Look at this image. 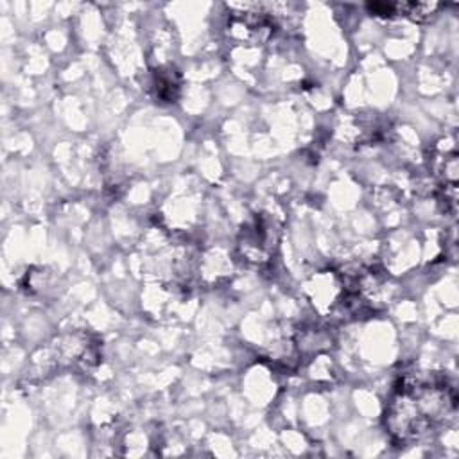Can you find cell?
Returning a JSON list of instances; mask_svg holds the SVG:
<instances>
[{
	"label": "cell",
	"instance_id": "cell-1",
	"mask_svg": "<svg viewBox=\"0 0 459 459\" xmlns=\"http://www.w3.org/2000/svg\"><path fill=\"white\" fill-rule=\"evenodd\" d=\"M457 396L437 375H403L389 400L385 427L396 443H414L437 432L452 420Z\"/></svg>",
	"mask_w": 459,
	"mask_h": 459
},
{
	"label": "cell",
	"instance_id": "cell-2",
	"mask_svg": "<svg viewBox=\"0 0 459 459\" xmlns=\"http://www.w3.org/2000/svg\"><path fill=\"white\" fill-rule=\"evenodd\" d=\"M255 5H249L242 13H235L228 23V29L231 32V38L238 41H246L251 45H258L273 34V20L267 16V13H258L253 9Z\"/></svg>",
	"mask_w": 459,
	"mask_h": 459
},
{
	"label": "cell",
	"instance_id": "cell-3",
	"mask_svg": "<svg viewBox=\"0 0 459 459\" xmlns=\"http://www.w3.org/2000/svg\"><path fill=\"white\" fill-rule=\"evenodd\" d=\"M244 238L240 242L244 253L249 260H265L271 251V233L262 219H256L249 228L242 231Z\"/></svg>",
	"mask_w": 459,
	"mask_h": 459
},
{
	"label": "cell",
	"instance_id": "cell-4",
	"mask_svg": "<svg viewBox=\"0 0 459 459\" xmlns=\"http://www.w3.org/2000/svg\"><path fill=\"white\" fill-rule=\"evenodd\" d=\"M154 86H156V95L161 100L172 102L178 97V91H179V77H178L176 70H172V68L156 70Z\"/></svg>",
	"mask_w": 459,
	"mask_h": 459
}]
</instances>
